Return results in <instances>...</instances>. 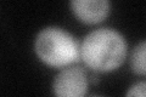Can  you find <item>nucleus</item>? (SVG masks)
I'll list each match as a JSON object with an SVG mask.
<instances>
[{"mask_svg":"<svg viewBox=\"0 0 146 97\" xmlns=\"http://www.w3.org/2000/svg\"><path fill=\"white\" fill-rule=\"evenodd\" d=\"M146 94V84L145 81L136 82L128 90L125 97H145Z\"/></svg>","mask_w":146,"mask_h":97,"instance_id":"obj_6","label":"nucleus"},{"mask_svg":"<svg viewBox=\"0 0 146 97\" xmlns=\"http://www.w3.org/2000/svg\"><path fill=\"white\" fill-rule=\"evenodd\" d=\"M110 1L107 0H73L71 7L79 21L95 24L104 21L110 12Z\"/></svg>","mask_w":146,"mask_h":97,"instance_id":"obj_4","label":"nucleus"},{"mask_svg":"<svg viewBox=\"0 0 146 97\" xmlns=\"http://www.w3.org/2000/svg\"><path fill=\"white\" fill-rule=\"evenodd\" d=\"M89 78L83 68L66 67L55 77L52 91L55 97H84Z\"/></svg>","mask_w":146,"mask_h":97,"instance_id":"obj_3","label":"nucleus"},{"mask_svg":"<svg viewBox=\"0 0 146 97\" xmlns=\"http://www.w3.org/2000/svg\"><path fill=\"white\" fill-rule=\"evenodd\" d=\"M34 50L40 61L55 68L70 67L79 59V43L60 27L40 30L34 41Z\"/></svg>","mask_w":146,"mask_h":97,"instance_id":"obj_2","label":"nucleus"},{"mask_svg":"<svg viewBox=\"0 0 146 97\" xmlns=\"http://www.w3.org/2000/svg\"><path fill=\"white\" fill-rule=\"evenodd\" d=\"M95 97H98V96H95Z\"/></svg>","mask_w":146,"mask_h":97,"instance_id":"obj_7","label":"nucleus"},{"mask_svg":"<svg viewBox=\"0 0 146 97\" xmlns=\"http://www.w3.org/2000/svg\"><path fill=\"white\" fill-rule=\"evenodd\" d=\"M145 41L143 40L139 45H136L133 53L130 57V67L133 72L139 75H145L146 68H145Z\"/></svg>","mask_w":146,"mask_h":97,"instance_id":"obj_5","label":"nucleus"},{"mask_svg":"<svg viewBox=\"0 0 146 97\" xmlns=\"http://www.w3.org/2000/svg\"><path fill=\"white\" fill-rule=\"evenodd\" d=\"M127 57V43L112 28L91 30L79 44V59L95 72H111L119 68Z\"/></svg>","mask_w":146,"mask_h":97,"instance_id":"obj_1","label":"nucleus"}]
</instances>
